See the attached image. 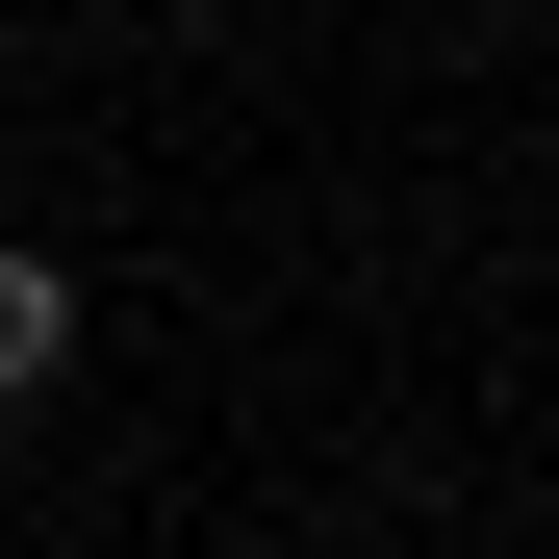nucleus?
Listing matches in <instances>:
<instances>
[{"instance_id": "obj_1", "label": "nucleus", "mask_w": 559, "mask_h": 559, "mask_svg": "<svg viewBox=\"0 0 559 559\" xmlns=\"http://www.w3.org/2000/svg\"><path fill=\"white\" fill-rule=\"evenodd\" d=\"M51 382H76V280L0 229V407H51Z\"/></svg>"}]
</instances>
